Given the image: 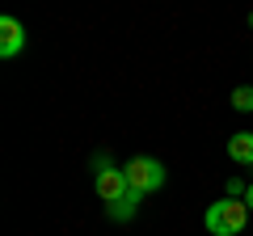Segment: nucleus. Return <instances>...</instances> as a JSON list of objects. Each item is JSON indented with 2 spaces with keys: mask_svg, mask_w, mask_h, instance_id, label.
Masks as SVG:
<instances>
[{
  "mask_svg": "<svg viewBox=\"0 0 253 236\" xmlns=\"http://www.w3.org/2000/svg\"><path fill=\"white\" fill-rule=\"evenodd\" d=\"M203 224H207L211 236H241L245 224H249V207H245V198H219L207 207Z\"/></svg>",
  "mask_w": 253,
  "mask_h": 236,
  "instance_id": "obj_1",
  "label": "nucleus"
},
{
  "mask_svg": "<svg viewBox=\"0 0 253 236\" xmlns=\"http://www.w3.org/2000/svg\"><path fill=\"white\" fill-rule=\"evenodd\" d=\"M21 46H26V26L17 17H0V55L13 59V55H21Z\"/></svg>",
  "mask_w": 253,
  "mask_h": 236,
  "instance_id": "obj_4",
  "label": "nucleus"
},
{
  "mask_svg": "<svg viewBox=\"0 0 253 236\" xmlns=\"http://www.w3.org/2000/svg\"><path fill=\"white\" fill-rule=\"evenodd\" d=\"M93 164H97V169H93V190H97V198L106 202V207H110V202H118L126 190H131V186H126V173L118 169V164H110L106 152L93 156Z\"/></svg>",
  "mask_w": 253,
  "mask_h": 236,
  "instance_id": "obj_2",
  "label": "nucleus"
},
{
  "mask_svg": "<svg viewBox=\"0 0 253 236\" xmlns=\"http://www.w3.org/2000/svg\"><path fill=\"white\" fill-rule=\"evenodd\" d=\"M139 198H144V194H135V190H126L123 194V198H118V202H110V219H131V215H135V211H139Z\"/></svg>",
  "mask_w": 253,
  "mask_h": 236,
  "instance_id": "obj_6",
  "label": "nucleus"
},
{
  "mask_svg": "<svg viewBox=\"0 0 253 236\" xmlns=\"http://www.w3.org/2000/svg\"><path fill=\"white\" fill-rule=\"evenodd\" d=\"M245 190H249V186H245L241 177H228V194L224 198H245Z\"/></svg>",
  "mask_w": 253,
  "mask_h": 236,
  "instance_id": "obj_8",
  "label": "nucleus"
},
{
  "mask_svg": "<svg viewBox=\"0 0 253 236\" xmlns=\"http://www.w3.org/2000/svg\"><path fill=\"white\" fill-rule=\"evenodd\" d=\"M232 106L236 110H253V84H241V89L232 93Z\"/></svg>",
  "mask_w": 253,
  "mask_h": 236,
  "instance_id": "obj_7",
  "label": "nucleus"
},
{
  "mask_svg": "<svg viewBox=\"0 0 253 236\" xmlns=\"http://www.w3.org/2000/svg\"><path fill=\"white\" fill-rule=\"evenodd\" d=\"M123 173H126V186L135 194H152V190H161L165 186V164L156 160V156H135V160H126L123 164Z\"/></svg>",
  "mask_w": 253,
  "mask_h": 236,
  "instance_id": "obj_3",
  "label": "nucleus"
},
{
  "mask_svg": "<svg viewBox=\"0 0 253 236\" xmlns=\"http://www.w3.org/2000/svg\"><path fill=\"white\" fill-rule=\"evenodd\" d=\"M249 26H253V13H249Z\"/></svg>",
  "mask_w": 253,
  "mask_h": 236,
  "instance_id": "obj_10",
  "label": "nucleus"
},
{
  "mask_svg": "<svg viewBox=\"0 0 253 236\" xmlns=\"http://www.w3.org/2000/svg\"><path fill=\"white\" fill-rule=\"evenodd\" d=\"M245 207L253 211V182H249V190H245Z\"/></svg>",
  "mask_w": 253,
  "mask_h": 236,
  "instance_id": "obj_9",
  "label": "nucleus"
},
{
  "mask_svg": "<svg viewBox=\"0 0 253 236\" xmlns=\"http://www.w3.org/2000/svg\"><path fill=\"white\" fill-rule=\"evenodd\" d=\"M228 156L236 164H245V169H253V131H241V135L228 139Z\"/></svg>",
  "mask_w": 253,
  "mask_h": 236,
  "instance_id": "obj_5",
  "label": "nucleus"
}]
</instances>
